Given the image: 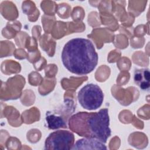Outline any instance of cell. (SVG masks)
Segmentation results:
<instances>
[{
  "instance_id": "cell-1",
  "label": "cell",
  "mask_w": 150,
  "mask_h": 150,
  "mask_svg": "<svg viewBox=\"0 0 150 150\" xmlns=\"http://www.w3.org/2000/svg\"><path fill=\"white\" fill-rule=\"evenodd\" d=\"M98 60L93 43L84 38H74L68 41L62 52L64 66L71 73L84 75L91 73Z\"/></svg>"
},
{
  "instance_id": "cell-4",
  "label": "cell",
  "mask_w": 150,
  "mask_h": 150,
  "mask_svg": "<svg viewBox=\"0 0 150 150\" xmlns=\"http://www.w3.org/2000/svg\"><path fill=\"white\" fill-rule=\"evenodd\" d=\"M74 144V134L67 130H58L50 133L45 140V149L52 150L71 149Z\"/></svg>"
},
{
  "instance_id": "cell-7",
  "label": "cell",
  "mask_w": 150,
  "mask_h": 150,
  "mask_svg": "<svg viewBox=\"0 0 150 150\" xmlns=\"http://www.w3.org/2000/svg\"><path fill=\"white\" fill-rule=\"evenodd\" d=\"M46 121L47 124V127L50 129H54L66 127V122L60 116L53 114H47L46 117Z\"/></svg>"
},
{
  "instance_id": "cell-2",
  "label": "cell",
  "mask_w": 150,
  "mask_h": 150,
  "mask_svg": "<svg viewBox=\"0 0 150 150\" xmlns=\"http://www.w3.org/2000/svg\"><path fill=\"white\" fill-rule=\"evenodd\" d=\"M69 125L70 129L79 135L95 138L104 144L111 133L107 108L96 112H79L70 117Z\"/></svg>"
},
{
  "instance_id": "cell-5",
  "label": "cell",
  "mask_w": 150,
  "mask_h": 150,
  "mask_svg": "<svg viewBox=\"0 0 150 150\" xmlns=\"http://www.w3.org/2000/svg\"><path fill=\"white\" fill-rule=\"evenodd\" d=\"M71 149H107L104 143L93 138H84L77 140Z\"/></svg>"
},
{
  "instance_id": "cell-3",
  "label": "cell",
  "mask_w": 150,
  "mask_h": 150,
  "mask_svg": "<svg viewBox=\"0 0 150 150\" xmlns=\"http://www.w3.org/2000/svg\"><path fill=\"white\" fill-rule=\"evenodd\" d=\"M78 101L87 110H96L101 107L104 100V94L101 88L93 83L87 84L78 93Z\"/></svg>"
},
{
  "instance_id": "cell-6",
  "label": "cell",
  "mask_w": 150,
  "mask_h": 150,
  "mask_svg": "<svg viewBox=\"0 0 150 150\" xmlns=\"http://www.w3.org/2000/svg\"><path fill=\"white\" fill-rule=\"evenodd\" d=\"M150 73L148 69H137L134 71V80L135 83L144 91H148L150 87Z\"/></svg>"
}]
</instances>
